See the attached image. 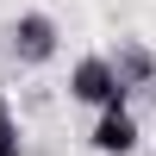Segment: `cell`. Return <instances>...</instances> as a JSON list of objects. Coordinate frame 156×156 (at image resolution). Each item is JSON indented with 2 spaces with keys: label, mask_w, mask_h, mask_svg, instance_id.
Instances as JSON below:
<instances>
[{
  "label": "cell",
  "mask_w": 156,
  "mask_h": 156,
  "mask_svg": "<svg viewBox=\"0 0 156 156\" xmlns=\"http://www.w3.org/2000/svg\"><path fill=\"white\" fill-rule=\"evenodd\" d=\"M12 56L19 62H50L56 56V19H50V12H19V19H12Z\"/></svg>",
  "instance_id": "cell-2"
},
{
  "label": "cell",
  "mask_w": 156,
  "mask_h": 156,
  "mask_svg": "<svg viewBox=\"0 0 156 156\" xmlns=\"http://www.w3.org/2000/svg\"><path fill=\"white\" fill-rule=\"evenodd\" d=\"M125 94H131V87L119 81L112 56H81V62L69 69V100H81V106H94V112L125 106Z\"/></svg>",
  "instance_id": "cell-1"
},
{
  "label": "cell",
  "mask_w": 156,
  "mask_h": 156,
  "mask_svg": "<svg viewBox=\"0 0 156 156\" xmlns=\"http://www.w3.org/2000/svg\"><path fill=\"white\" fill-rule=\"evenodd\" d=\"M0 156H25V137H19V119L0 106Z\"/></svg>",
  "instance_id": "cell-5"
},
{
  "label": "cell",
  "mask_w": 156,
  "mask_h": 156,
  "mask_svg": "<svg viewBox=\"0 0 156 156\" xmlns=\"http://www.w3.org/2000/svg\"><path fill=\"white\" fill-rule=\"evenodd\" d=\"M112 69H119V81H125V87H150V81H156V56H150L144 44H119Z\"/></svg>",
  "instance_id": "cell-4"
},
{
  "label": "cell",
  "mask_w": 156,
  "mask_h": 156,
  "mask_svg": "<svg viewBox=\"0 0 156 156\" xmlns=\"http://www.w3.org/2000/svg\"><path fill=\"white\" fill-rule=\"evenodd\" d=\"M87 144H94L100 156H131V150H137V119H131V106L100 112V119H94V131H87Z\"/></svg>",
  "instance_id": "cell-3"
}]
</instances>
